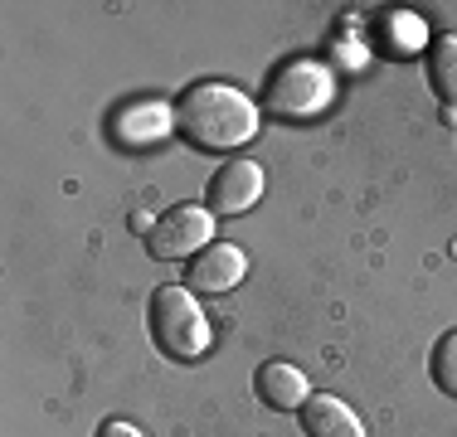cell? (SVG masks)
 <instances>
[{
	"label": "cell",
	"instance_id": "cell-1",
	"mask_svg": "<svg viewBox=\"0 0 457 437\" xmlns=\"http://www.w3.org/2000/svg\"><path fill=\"white\" fill-rule=\"evenodd\" d=\"M263 107L228 83H195L176 103V131L200 151H234L258 136Z\"/></svg>",
	"mask_w": 457,
	"mask_h": 437
},
{
	"label": "cell",
	"instance_id": "cell-2",
	"mask_svg": "<svg viewBox=\"0 0 457 437\" xmlns=\"http://www.w3.org/2000/svg\"><path fill=\"white\" fill-rule=\"evenodd\" d=\"M151 341L166 359H200L210 350V316L190 287L151 292Z\"/></svg>",
	"mask_w": 457,
	"mask_h": 437
},
{
	"label": "cell",
	"instance_id": "cell-3",
	"mask_svg": "<svg viewBox=\"0 0 457 437\" xmlns=\"http://www.w3.org/2000/svg\"><path fill=\"white\" fill-rule=\"evenodd\" d=\"M336 93V78L331 69L317 59H292L278 69L273 87H268V112L273 117H287V122H302V117H317Z\"/></svg>",
	"mask_w": 457,
	"mask_h": 437
},
{
	"label": "cell",
	"instance_id": "cell-4",
	"mask_svg": "<svg viewBox=\"0 0 457 437\" xmlns=\"http://www.w3.org/2000/svg\"><path fill=\"white\" fill-rule=\"evenodd\" d=\"M210 243H214V210H204V204H170L151 228V258L161 262H190Z\"/></svg>",
	"mask_w": 457,
	"mask_h": 437
},
{
	"label": "cell",
	"instance_id": "cell-5",
	"mask_svg": "<svg viewBox=\"0 0 457 437\" xmlns=\"http://www.w3.org/2000/svg\"><path fill=\"white\" fill-rule=\"evenodd\" d=\"M248 272V253L238 243H210L204 253L185 262V282L195 292H234Z\"/></svg>",
	"mask_w": 457,
	"mask_h": 437
},
{
	"label": "cell",
	"instance_id": "cell-6",
	"mask_svg": "<svg viewBox=\"0 0 457 437\" xmlns=\"http://www.w3.org/2000/svg\"><path fill=\"white\" fill-rule=\"evenodd\" d=\"M263 200V166L258 161H228L210 180V210L214 214H244Z\"/></svg>",
	"mask_w": 457,
	"mask_h": 437
},
{
	"label": "cell",
	"instance_id": "cell-7",
	"mask_svg": "<svg viewBox=\"0 0 457 437\" xmlns=\"http://www.w3.org/2000/svg\"><path fill=\"white\" fill-rule=\"evenodd\" d=\"M170 131H176V107L156 103V97H151V103H127L112 122V136L122 141V146H156Z\"/></svg>",
	"mask_w": 457,
	"mask_h": 437
},
{
	"label": "cell",
	"instance_id": "cell-8",
	"mask_svg": "<svg viewBox=\"0 0 457 437\" xmlns=\"http://www.w3.org/2000/svg\"><path fill=\"white\" fill-rule=\"evenodd\" d=\"M258 399L268 403V408L278 413H302V403L312 399V384L307 375H302L297 365H287V359H268L263 369H258Z\"/></svg>",
	"mask_w": 457,
	"mask_h": 437
},
{
	"label": "cell",
	"instance_id": "cell-9",
	"mask_svg": "<svg viewBox=\"0 0 457 437\" xmlns=\"http://www.w3.org/2000/svg\"><path fill=\"white\" fill-rule=\"evenodd\" d=\"M302 428H307V437H365V423L336 393H312L302 403Z\"/></svg>",
	"mask_w": 457,
	"mask_h": 437
},
{
	"label": "cell",
	"instance_id": "cell-10",
	"mask_svg": "<svg viewBox=\"0 0 457 437\" xmlns=\"http://www.w3.org/2000/svg\"><path fill=\"white\" fill-rule=\"evenodd\" d=\"M428 83L443 97V107H457V35L428 44Z\"/></svg>",
	"mask_w": 457,
	"mask_h": 437
},
{
	"label": "cell",
	"instance_id": "cell-11",
	"mask_svg": "<svg viewBox=\"0 0 457 437\" xmlns=\"http://www.w3.org/2000/svg\"><path fill=\"white\" fill-rule=\"evenodd\" d=\"M385 49L399 54V59H409V54L423 49V39H428V29H423L419 15H409V10H395V15H385Z\"/></svg>",
	"mask_w": 457,
	"mask_h": 437
},
{
	"label": "cell",
	"instance_id": "cell-12",
	"mask_svg": "<svg viewBox=\"0 0 457 437\" xmlns=\"http://www.w3.org/2000/svg\"><path fill=\"white\" fill-rule=\"evenodd\" d=\"M428 369H433V384H438L443 393H453V399H457V331H448L438 345H433Z\"/></svg>",
	"mask_w": 457,
	"mask_h": 437
},
{
	"label": "cell",
	"instance_id": "cell-13",
	"mask_svg": "<svg viewBox=\"0 0 457 437\" xmlns=\"http://www.w3.org/2000/svg\"><path fill=\"white\" fill-rule=\"evenodd\" d=\"M97 437H146L137 428V423H127V418H107L103 428H97Z\"/></svg>",
	"mask_w": 457,
	"mask_h": 437
},
{
	"label": "cell",
	"instance_id": "cell-14",
	"mask_svg": "<svg viewBox=\"0 0 457 437\" xmlns=\"http://www.w3.org/2000/svg\"><path fill=\"white\" fill-rule=\"evenodd\" d=\"M151 228H156V218H151L146 210H137L132 214V234H151Z\"/></svg>",
	"mask_w": 457,
	"mask_h": 437
},
{
	"label": "cell",
	"instance_id": "cell-15",
	"mask_svg": "<svg viewBox=\"0 0 457 437\" xmlns=\"http://www.w3.org/2000/svg\"><path fill=\"white\" fill-rule=\"evenodd\" d=\"M453 258H457V238H453Z\"/></svg>",
	"mask_w": 457,
	"mask_h": 437
}]
</instances>
